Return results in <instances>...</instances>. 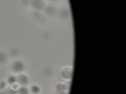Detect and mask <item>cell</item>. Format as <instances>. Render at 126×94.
Listing matches in <instances>:
<instances>
[{
    "label": "cell",
    "instance_id": "cell-14",
    "mask_svg": "<svg viewBox=\"0 0 126 94\" xmlns=\"http://www.w3.org/2000/svg\"><path fill=\"white\" fill-rule=\"evenodd\" d=\"M19 54H20V51H19L17 48H13V49L10 50V56H11V57L16 58V57H18Z\"/></svg>",
    "mask_w": 126,
    "mask_h": 94
},
{
    "label": "cell",
    "instance_id": "cell-5",
    "mask_svg": "<svg viewBox=\"0 0 126 94\" xmlns=\"http://www.w3.org/2000/svg\"><path fill=\"white\" fill-rule=\"evenodd\" d=\"M30 94H40L42 92V87L38 84H32L29 86Z\"/></svg>",
    "mask_w": 126,
    "mask_h": 94
},
{
    "label": "cell",
    "instance_id": "cell-13",
    "mask_svg": "<svg viewBox=\"0 0 126 94\" xmlns=\"http://www.w3.org/2000/svg\"><path fill=\"white\" fill-rule=\"evenodd\" d=\"M53 73H54V70L50 68V67H45L44 69H43V74H44L46 77L52 76V75H53Z\"/></svg>",
    "mask_w": 126,
    "mask_h": 94
},
{
    "label": "cell",
    "instance_id": "cell-6",
    "mask_svg": "<svg viewBox=\"0 0 126 94\" xmlns=\"http://www.w3.org/2000/svg\"><path fill=\"white\" fill-rule=\"evenodd\" d=\"M58 15L61 19H63V20H67L68 17H69V11L66 9V7H62V9L59 10Z\"/></svg>",
    "mask_w": 126,
    "mask_h": 94
},
{
    "label": "cell",
    "instance_id": "cell-10",
    "mask_svg": "<svg viewBox=\"0 0 126 94\" xmlns=\"http://www.w3.org/2000/svg\"><path fill=\"white\" fill-rule=\"evenodd\" d=\"M6 62H7V54L4 51L0 50V65H4Z\"/></svg>",
    "mask_w": 126,
    "mask_h": 94
},
{
    "label": "cell",
    "instance_id": "cell-7",
    "mask_svg": "<svg viewBox=\"0 0 126 94\" xmlns=\"http://www.w3.org/2000/svg\"><path fill=\"white\" fill-rule=\"evenodd\" d=\"M5 81H6V83H7V85H9V86L13 85V84H15V83H17V80H16V74L10 73L9 75L6 76Z\"/></svg>",
    "mask_w": 126,
    "mask_h": 94
},
{
    "label": "cell",
    "instance_id": "cell-15",
    "mask_svg": "<svg viewBox=\"0 0 126 94\" xmlns=\"http://www.w3.org/2000/svg\"><path fill=\"white\" fill-rule=\"evenodd\" d=\"M19 88H20V85H19L18 83H15V84H13V85L9 86V89L12 90V91L16 92V93H17V91H18V89H19Z\"/></svg>",
    "mask_w": 126,
    "mask_h": 94
},
{
    "label": "cell",
    "instance_id": "cell-1",
    "mask_svg": "<svg viewBox=\"0 0 126 94\" xmlns=\"http://www.w3.org/2000/svg\"><path fill=\"white\" fill-rule=\"evenodd\" d=\"M10 69H11V73H14V74L24 72L25 71V64L21 60H14L12 62Z\"/></svg>",
    "mask_w": 126,
    "mask_h": 94
},
{
    "label": "cell",
    "instance_id": "cell-16",
    "mask_svg": "<svg viewBox=\"0 0 126 94\" xmlns=\"http://www.w3.org/2000/svg\"><path fill=\"white\" fill-rule=\"evenodd\" d=\"M21 1H22V3H23V4H26V5H30V0H21Z\"/></svg>",
    "mask_w": 126,
    "mask_h": 94
},
{
    "label": "cell",
    "instance_id": "cell-3",
    "mask_svg": "<svg viewBox=\"0 0 126 94\" xmlns=\"http://www.w3.org/2000/svg\"><path fill=\"white\" fill-rule=\"evenodd\" d=\"M16 80H17V83L20 86H29L31 78L30 75L26 72H21L16 74Z\"/></svg>",
    "mask_w": 126,
    "mask_h": 94
},
{
    "label": "cell",
    "instance_id": "cell-12",
    "mask_svg": "<svg viewBox=\"0 0 126 94\" xmlns=\"http://www.w3.org/2000/svg\"><path fill=\"white\" fill-rule=\"evenodd\" d=\"M9 88V85H7L5 78H3V80H0V92L2 91H5Z\"/></svg>",
    "mask_w": 126,
    "mask_h": 94
},
{
    "label": "cell",
    "instance_id": "cell-4",
    "mask_svg": "<svg viewBox=\"0 0 126 94\" xmlns=\"http://www.w3.org/2000/svg\"><path fill=\"white\" fill-rule=\"evenodd\" d=\"M30 5L37 12H42L44 11L46 3L45 0H30Z\"/></svg>",
    "mask_w": 126,
    "mask_h": 94
},
{
    "label": "cell",
    "instance_id": "cell-2",
    "mask_svg": "<svg viewBox=\"0 0 126 94\" xmlns=\"http://www.w3.org/2000/svg\"><path fill=\"white\" fill-rule=\"evenodd\" d=\"M73 72H74V67L73 66H63L60 69V77L63 81H72L73 78Z\"/></svg>",
    "mask_w": 126,
    "mask_h": 94
},
{
    "label": "cell",
    "instance_id": "cell-9",
    "mask_svg": "<svg viewBox=\"0 0 126 94\" xmlns=\"http://www.w3.org/2000/svg\"><path fill=\"white\" fill-rule=\"evenodd\" d=\"M70 86H72V81H63L62 82V90H63V92H68L69 93Z\"/></svg>",
    "mask_w": 126,
    "mask_h": 94
},
{
    "label": "cell",
    "instance_id": "cell-18",
    "mask_svg": "<svg viewBox=\"0 0 126 94\" xmlns=\"http://www.w3.org/2000/svg\"><path fill=\"white\" fill-rule=\"evenodd\" d=\"M50 1H58V0H50Z\"/></svg>",
    "mask_w": 126,
    "mask_h": 94
},
{
    "label": "cell",
    "instance_id": "cell-11",
    "mask_svg": "<svg viewBox=\"0 0 126 94\" xmlns=\"http://www.w3.org/2000/svg\"><path fill=\"white\" fill-rule=\"evenodd\" d=\"M17 94H30V90L27 86H20V88L18 89Z\"/></svg>",
    "mask_w": 126,
    "mask_h": 94
},
{
    "label": "cell",
    "instance_id": "cell-17",
    "mask_svg": "<svg viewBox=\"0 0 126 94\" xmlns=\"http://www.w3.org/2000/svg\"><path fill=\"white\" fill-rule=\"evenodd\" d=\"M59 94H68V92H62V93H59Z\"/></svg>",
    "mask_w": 126,
    "mask_h": 94
},
{
    "label": "cell",
    "instance_id": "cell-8",
    "mask_svg": "<svg viewBox=\"0 0 126 94\" xmlns=\"http://www.w3.org/2000/svg\"><path fill=\"white\" fill-rule=\"evenodd\" d=\"M44 12L46 14H48V15H55V14H57L58 13V10H57V7H55L53 5H46L45 6V9H44Z\"/></svg>",
    "mask_w": 126,
    "mask_h": 94
}]
</instances>
